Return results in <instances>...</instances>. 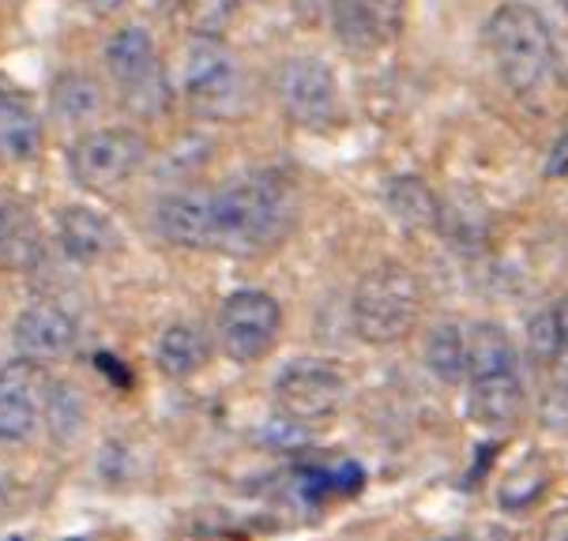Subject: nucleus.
<instances>
[{"instance_id":"nucleus-1","label":"nucleus","mask_w":568,"mask_h":541,"mask_svg":"<svg viewBox=\"0 0 568 541\" xmlns=\"http://www.w3.org/2000/svg\"><path fill=\"white\" fill-rule=\"evenodd\" d=\"M297 196L286 173L248 170L215 192L219 253L256 256L275 248L294 226Z\"/></svg>"},{"instance_id":"nucleus-2","label":"nucleus","mask_w":568,"mask_h":541,"mask_svg":"<svg viewBox=\"0 0 568 541\" xmlns=\"http://www.w3.org/2000/svg\"><path fill=\"white\" fill-rule=\"evenodd\" d=\"M486 42L505 86L519 99H538L554 75L557 38L527 4H500L486 23Z\"/></svg>"},{"instance_id":"nucleus-3","label":"nucleus","mask_w":568,"mask_h":541,"mask_svg":"<svg viewBox=\"0 0 568 541\" xmlns=\"http://www.w3.org/2000/svg\"><path fill=\"white\" fill-rule=\"evenodd\" d=\"M426 305L422 278L403 264H381L358 278L351 302V320L362 343L392 346L414 331Z\"/></svg>"},{"instance_id":"nucleus-4","label":"nucleus","mask_w":568,"mask_h":541,"mask_svg":"<svg viewBox=\"0 0 568 541\" xmlns=\"http://www.w3.org/2000/svg\"><path fill=\"white\" fill-rule=\"evenodd\" d=\"M105 68L121 91V102L140 118H159L170 105V83L159 64L155 38L143 27H121L105 42Z\"/></svg>"},{"instance_id":"nucleus-5","label":"nucleus","mask_w":568,"mask_h":541,"mask_svg":"<svg viewBox=\"0 0 568 541\" xmlns=\"http://www.w3.org/2000/svg\"><path fill=\"white\" fill-rule=\"evenodd\" d=\"M346 395H351V384H346L343 369L335 361H324V357H297L275 380L278 410L297 425L335 418L346 406Z\"/></svg>"},{"instance_id":"nucleus-6","label":"nucleus","mask_w":568,"mask_h":541,"mask_svg":"<svg viewBox=\"0 0 568 541\" xmlns=\"http://www.w3.org/2000/svg\"><path fill=\"white\" fill-rule=\"evenodd\" d=\"M148 140L132 129H102L75 140L69 154L72 177L91 192H113L148 166Z\"/></svg>"},{"instance_id":"nucleus-7","label":"nucleus","mask_w":568,"mask_h":541,"mask_svg":"<svg viewBox=\"0 0 568 541\" xmlns=\"http://www.w3.org/2000/svg\"><path fill=\"white\" fill-rule=\"evenodd\" d=\"M181 86H185V102L200 118L226 121L242 105V72H237L234 57L219 38H196L185 57V72H181Z\"/></svg>"},{"instance_id":"nucleus-8","label":"nucleus","mask_w":568,"mask_h":541,"mask_svg":"<svg viewBox=\"0 0 568 541\" xmlns=\"http://www.w3.org/2000/svg\"><path fill=\"white\" fill-rule=\"evenodd\" d=\"M283 331V308L264 289H237L219 313V338L234 361H260L272 354Z\"/></svg>"},{"instance_id":"nucleus-9","label":"nucleus","mask_w":568,"mask_h":541,"mask_svg":"<svg viewBox=\"0 0 568 541\" xmlns=\"http://www.w3.org/2000/svg\"><path fill=\"white\" fill-rule=\"evenodd\" d=\"M275 94L286 118L302 129H324L339 118V86L332 68L316 57H291L278 64Z\"/></svg>"},{"instance_id":"nucleus-10","label":"nucleus","mask_w":568,"mask_h":541,"mask_svg":"<svg viewBox=\"0 0 568 541\" xmlns=\"http://www.w3.org/2000/svg\"><path fill=\"white\" fill-rule=\"evenodd\" d=\"M407 0H332L335 38L351 53H381L403 31Z\"/></svg>"},{"instance_id":"nucleus-11","label":"nucleus","mask_w":568,"mask_h":541,"mask_svg":"<svg viewBox=\"0 0 568 541\" xmlns=\"http://www.w3.org/2000/svg\"><path fill=\"white\" fill-rule=\"evenodd\" d=\"M155 229L170 245L181 248H215L219 226H215V192H170L155 207Z\"/></svg>"},{"instance_id":"nucleus-12","label":"nucleus","mask_w":568,"mask_h":541,"mask_svg":"<svg viewBox=\"0 0 568 541\" xmlns=\"http://www.w3.org/2000/svg\"><path fill=\"white\" fill-rule=\"evenodd\" d=\"M75 320L64 313L61 305H31L19 313V320L12 327L16 350L27 361H61L72 354L75 346Z\"/></svg>"},{"instance_id":"nucleus-13","label":"nucleus","mask_w":568,"mask_h":541,"mask_svg":"<svg viewBox=\"0 0 568 541\" xmlns=\"http://www.w3.org/2000/svg\"><path fill=\"white\" fill-rule=\"evenodd\" d=\"M57 241H61L64 256L75 264H99V259L113 256L121 248V234L102 211L94 207H64L57 218Z\"/></svg>"},{"instance_id":"nucleus-14","label":"nucleus","mask_w":568,"mask_h":541,"mask_svg":"<svg viewBox=\"0 0 568 541\" xmlns=\"http://www.w3.org/2000/svg\"><path fill=\"white\" fill-rule=\"evenodd\" d=\"M42 147V118L19 86L0 75V154L12 162L34 159Z\"/></svg>"},{"instance_id":"nucleus-15","label":"nucleus","mask_w":568,"mask_h":541,"mask_svg":"<svg viewBox=\"0 0 568 541\" xmlns=\"http://www.w3.org/2000/svg\"><path fill=\"white\" fill-rule=\"evenodd\" d=\"M42 264V226L27 203H0V270H34Z\"/></svg>"},{"instance_id":"nucleus-16","label":"nucleus","mask_w":568,"mask_h":541,"mask_svg":"<svg viewBox=\"0 0 568 541\" xmlns=\"http://www.w3.org/2000/svg\"><path fill=\"white\" fill-rule=\"evenodd\" d=\"M38 421H42V399H38L31 376H0V443H27L34 437Z\"/></svg>"},{"instance_id":"nucleus-17","label":"nucleus","mask_w":568,"mask_h":541,"mask_svg":"<svg viewBox=\"0 0 568 541\" xmlns=\"http://www.w3.org/2000/svg\"><path fill=\"white\" fill-rule=\"evenodd\" d=\"M384 203H388L392 218H396L403 229H410V234L437 229L440 218H445V203L437 200V192H433L422 177H410V173L388 181Z\"/></svg>"},{"instance_id":"nucleus-18","label":"nucleus","mask_w":568,"mask_h":541,"mask_svg":"<svg viewBox=\"0 0 568 541\" xmlns=\"http://www.w3.org/2000/svg\"><path fill=\"white\" fill-rule=\"evenodd\" d=\"M467 414L483 425H513L524 414V388H519L516 372L500 376H483V380H470L467 395Z\"/></svg>"},{"instance_id":"nucleus-19","label":"nucleus","mask_w":568,"mask_h":541,"mask_svg":"<svg viewBox=\"0 0 568 541\" xmlns=\"http://www.w3.org/2000/svg\"><path fill=\"white\" fill-rule=\"evenodd\" d=\"M516 372V346L500 324H475L467 331V380Z\"/></svg>"},{"instance_id":"nucleus-20","label":"nucleus","mask_w":568,"mask_h":541,"mask_svg":"<svg viewBox=\"0 0 568 541\" xmlns=\"http://www.w3.org/2000/svg\"><path fill=\"white\" fill-rule=\"evenodd\" d=\"M159 369L170 380H189L196 369H204L207 361V338L204 331H196L192 324H173L159 335Z\"/></svg>"},{"instance_id":"nucleus-21","label":"nucleus","mask_w":568,"mask_h":541,"mask_svg":"<svg viewBox=\"0 0 568 541\" xmlns=\"http://www.w3.org/2000/svg\"><path fill=\"white\" fill-rule=\"evenodd\" d=\"M42 418L57 443H75L83 437V425H87L83 395L72 384H50L42 391Z\"/></svg>"},{"instance_id":"nucleus-22","label":"nucleus","mask_w":568,"mask_h":541,"mask_svg":"<svg viewBox=\"0 0 568 541\" xmlns=\"http://www.w3.org/2000/svg\"><path fill=\"white\" fill-rule=\"evenodd\" d=\"M426 365L437 380H467V331L459 324H437L426 343Z\"/></svg>"},{"instance_id":"nucleus-23","label":"nucleus","mask_w":568,"mask_h":541,"mask_svg":"<svg viewBox=\"0 0 568 541\" xmlns=\"http://www.w3.org/2000/svg\"><path fill=\"white\" fill-rule=\"evenodd\" d=\"M237 0H181L178 16L196 38H223V31L234 23Z\"/></svg>"},{"instance_id":"nucleus-24","label":"nucleus","mask_w":568,"mask_h":541,"mask_svg":"<svg viewBox=\"0 0 568 541\" xmlns=\"http://www.w3.org/2000/svg\"><path fill=\"white\" fill-rule=\"evenodd\" d=\"M53 105L64 121H87L99 110V86L87 75H61L53 86Z\"/></svg>"},{"instance_id":"nucleus-25","label":"nucleus","mask_w":568,"mask_h":541,"mask_svg":"<svg viewBox=\"0 0 568 541\" xmlns=\"http://www.w3.org/2000/svg\"><path fill=\"white\" fill-rule=\"evenodd\" d=\"M527 346H531V354L542 365L554 361V354L561 350V327H557V308H546V313L535 316L531 327H527Z\"/></svg>"},{"instance_id":"nucleus-26","label":"nucleus","mask_w":568,"mask_h":541,"mask_svg":"<svg viewBox=\"0 0 568 541\" xmlns=\"http://www.w3.org/2000/svg\"><path fill=\"white\" fill-rule=\"evenodd\" d=\"M546 177H568V129L557 135V143L550 147V159H546Z\"/></svg>"},{"instance_id":"nucleus-27","label":"nucleus","mask_w":568,"mask_h":541,"mask_svg":"<svg viewBox=\"0 0 568 541\" xmlns=\"http://www.w3.org/2000/svg\"><path fill=\"white\" fill-rule=\"evenodd\" d=\"M542 541H568V508L554 511L542 523Z\"/></svg>"},{"instance_id":"nucleus-28","label":"nucleus","mask_w":568,"mask_h":541,"mask_svg":"<svg viewBox=\"0 0 568 541\" xmlns=\"http://www.w3.org/2000/svg\"><path fill=\"white\" fill-rule=\"evenodd\" d=\"M550 372H554V380H557V388L568 391V346L561 343V350L554 354V361H550Z\"/></svg>"},{"instance_id":"nucleus-29","label":"nucleus","mask_w":568,"mask_h":541,"mask_svg":"<svg viewBox=\"0 0 568 541\" xmlns=\"http://www.w3.org/2000/svg\"><path fill=\"white\" fill-rule=\"evenodd\" d=\"M321 8H324V0H294V12L302 16L305 27H313L316 19H321Z\"/></svg>"},{"instance_id":"nucleus-30","label":"nucleus","mask_w":568,"mask_h":541,"mask_svg":"<svg viewBox=\"0 0 568 541\" xmlns=\"http://www.w3.org/2000/svg\"><path fill=\"white\" fill-rule=\"evenodd\" d=\"M554 75L568 86V38L557 42V53H554Z\"/></svg>"},{"instance_id":"nucleus-31","label":"nucleus","mask_w":568,"mask_h":541,"mask_svg":"<svg viewBox=\"0 0 568 541\" xmlns=\"http://www.w3.org/2000/svg\"><path fill=\"white\" fill-rule=\"evenodd\" d=\"M80 4H87L91 12H113V8H121L124 0H80Z\"/></svg>"},{"instance_id":"nucleus-32","label":"nucleus","mask_w":568,"mask_h":541,"mask_svg":"<svg viewBox=\"0 0 568 541\" xmlns=\"http://www.w3.org/2000/svg\"><path fill=\"white\" fill-rule=\"evenodd\" d=\"M557 327H561V343L568 346V297L557 305Z\"/></svg>"},{"instance_id":"nucleus-33","label":"nucleus","mask_w":568,"mask_h":541,"mask_svg":"<svg viewBox=\"0 0 568 541\" xmlns=\"http://www.w3.org/2000/svg\"><path fill=\"white\" fill-rule=\"evenodd\" d=\"M557 4H561V8H565V12H568V0H557Z\"/></svg>"}]
</instances>
